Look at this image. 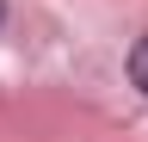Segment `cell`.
<instances>
[{"instance_id": "cell-1", "label": "cell", "mask_w": 148, "mask_h": 142, "mask_svg": "<svg viewBox=\"0 0 148 142\" xmlns=\"http://www.w3.org/2000/svg\"><path fill=\"white\" fill-rule=\"evenodd\" d=\"M130 80H136L142 93H148V31L136 37V49H130Z\"/></svg>"}, {"instance_id": "cell-2", "label": "cell", "mask_w": 148, "mask_h": 142, "mask_svg": "<svg viewBox=\"0 0 148 142\" xmlns=\"http://www.w3.org/2000/svg\"><path fill=\"white\" fill-rule=\"evenodd\" d=\"M0 25H6V0H0Z\"/></svg>"}]
</instances>
